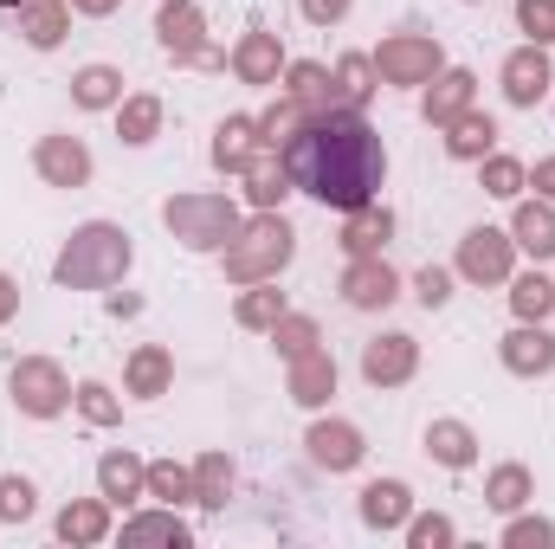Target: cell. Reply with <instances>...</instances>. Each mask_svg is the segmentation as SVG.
<instances>
[{
    "label": "cell",
    "instance_id": "cell-12",
    "mask_svg": "<svg viewBox=\"0 0 555 549\" xmlns=\"http://www.w3.org/2000/svg\"><path fill=\"white\" fill-rule=\"evenodd\" d=\"M504 369H511V375H550L555 369V336L543 323L511 330V336H504Z\"/></svg>",
    "mask_w": 555,
    "mask_h": 549
},
{
    "label": "cell",
    "instance_id": "cell-47",
    "mask_svg": "<svg viewBox=\"0 0 555 549\" xmlns=\"http://www.w3.org/2000/svg\"><path fill=\"white\" fill-rule=\"evenodd\" d=\"M343 13H349V0H304V20H317V26H330Z\"/></svg>",
    "mask_w": 555,
    "mask_h": 549
},
{
    "label": "cell",
    "instance_id": "cell-44",
    "mask_svg": "<svg viewBox=\"0 0 555 549\" xmlns=\"http://www.w3.org/2000/svg\"><path fill=\"white\" fill-rule=\"evenodd\" d=\"M78 408H85V420H98V426H111V420H117L111 388H98V382H85V388H78Z\"/></svg>",
    "mask_w": 555,
    "mask_h": 549
},
{
    "label": "cell",
    "instance_id": "cell-25",
    "mask_svg": "<svg viewBox=\"0 0 555 549\" xmlns=\"http://www.w3.org/2000/svg\"><path fill=\"white\" fill-rule=\"evenodd\" d=\"M426 452L439 459V465H472V452H478V439H472V426H459V420H433L426 426Z\"/></svg>",
    "mask_w": 555,
    "mask_h": 549
},
{
    "label": "cell",
    "instance_id": "cell-36",
    "mask_svg": "<svg viewBox=\"0 0 555 549\" xmlns=\"http://www.w3.org/2000/svg\"><path fill=\"white\" fill-rule=\"evenodd\" d=\"M369 78H375V59H362V52H349V59L336 65V85H343V98H349L356 111H362V104H369V91H375Z\"/></svg>",
    "mask_w": 555,
    "mask_h": 549
},
{
    "label": "cell",
    "instance_id": "cell-11",
    "mask_svg": "<svg viewBox=\"0 0 555 549\" xmlns=\"http://www.w3.org/2000/svg\"><path fill=\"white\" fill-rule=\"evenodd\" d=\"M33 162H39V175H46L52 188H85V181H91V149L78 137H46Z\"/></svg>",
    "mask_w": 555,
    "mask_h": 549
},
{
    "label": "cell",
    "instance_id": "cell-3",
    "mask_svg": "<svg viewBox=\"0 0 555 549\" xmlns=\"http://www.w3.org/2000/svg\"><path fill=\"white\" fill-rule=\"evenodd\" d=\"M162 220H168V233H175L181 246H194V253H220V246H233V233L246 227L227 194H175V201L162 207Z\"/></svg>",
    "mask_w": 555,
    "mask_h": 549
},
{
    "label": "cell",
    "instance_id": "cell-6",
    "mask_svg": "<svg viewBox=\"0 0 555 549\" xmlns=\"http://www.w3.org/2000/svg\"><path fill=\"white\" fill-rule=\"evenodd\" d=\"M375 72H382L388 85H433V72H439V46H433L426 33L382 39V52H375Z\"/></svg>",
    "mask_w": 555,
    "mask_h": 549
},
{
    "label": "cell",
    "instance_id": "cell-37",
    "mask_svg": "<svg viewBox=\"0 0 555 549\" xmlns=\"http://www.w3.org/2000/svg\"><path fill=\"white\" fill-rule=\"evenodd\" d=\"M485 498H491L498 511H517V505L530 498V472H524V465H498V472H491V491H485Z\"/></svg>",
    "mask_w": 555,
    "mask_h": 549
},
{
    "label": "cell",
    "instance_id": "cell-50",
    "mask_svg": "<svg viewBox=\"0 0 555 549\" xmlns=\"http://www.w3.org/2000/svg\"><path fill=\"white\" fill-rule=\"evenodd\" d=\"M72 7H78V13H111L117 0H72Z\"/></svg>",
    "mask_w": 555,
    "mask_h": 549
},
{
    "label": "cell",
    "instance_id": "cell-23",
    "mask_svg": "<svg viewBox=\"0 0 555 549\" xmlns=\"http://www.w3.org/2000/svg\"><path fill=\"white\" fill-rule=\"evenodd\" d=\"M246 194H253L259 207H278V201L291 194V175H284V155H278V149H259V155L246 162Z\"/></svg>",
    "mask_w": 555,
    "mask_h": 549
},
{
    "label": "cell",
    "instance_id": "cell-28",
    "mask_svg": "<svg viewBox=\"0 0 555 549\" xmlns=\"http://www.w3.org/2000/svg\"><path fill=\"white\" fill-rule=\"evenodd\" d=\"M72 98H78L85 111H111V104L124 98V78H117L111 65H85V72L72 78Z\"/></svg>",
    "mask_w": 555,
    "mask_h": 549
},
{
    "label": "cell",
    "instance_id": "cell-15",
    "mask_svg": "<svg viewBox=\"0 0 555 549\" xmlns=\"http://www.w3.org/2000/svg\"><path fill=\"white\" fill-rule=\"evenodd\" d=\"M336 395V362L323 356V349H304L297 362H291V401H304V408H323Z\"/></svg>",
    "mask_w": 555,
    "mask_h": 549
},
{
    "label": "cell",
    "instance_id": "cell-34",
    "mask_svg": "<svg viewBox=\"0 0 555 549\" xmlns=\"http://www.w3.org/2000/svg\"><path fill=\"white\" fill-rule=\"evenodd\" d=\"M117 130H124V142H155V130H162V104H155V98H124Z\"/></svg>",
    "mask_w": 555,
    "mask_h": 549
},
{
    "label": "cell",
    "instance_id": "cell-10",
    "mask_svg": "<svg viewBox=\"0 0 555 549\" xmlns=\"http://www.w3.org/2000/svg\"><path fill=\"white\" fill-rule=\"evenodd\" d=\"M414 362H420L414 336H375V343L362 349V375H369L375 388H401V382L414 375Z\"/></svg>",
    "mask_w": 555,
    "mask_h": 549
},
{
    "label": "cell",
    "instance_id": "cell-16",
    "mask_svg": "<svg viewBox=\"0 0 555 549\" xmlns=\"http://www.w3.org/2000/svg\"><path fill=\"white\" fill-rule=\"evenodd\" d=\"M278 65H284V52H278V33L253 26V33L240 39V52H233V72H240L246 85H278Z\"/></svg>",
    "mask_w": 555,
    "mask_h": 549
},
{
    "label": "cell",
    "instance_id": "cell-21",
    "mask_svg": "<svg viewBox=\"0 0 555 549\" xmlns=\"http://www.w3.org/2000/svg\"><path fill=\"white\" fill-rule=\"evenodd\" d=\"M511 240H517L530 259H555V207L524 201V207H517V220H511Z\"/></svg>",
    "mask_w": 555,
    "mask_h": 549
},
{
    "label": "cell",
    "instance_id": "cell-5",
    "mask_svg": "<svg viewBox=\"0 0 555 549\" xmlns=\"http://www.w3.org/2000/svg\"><path fill=\"white\" fill-rule=\"evenodd\" d=\"M13 401H20V413H33V420H52V413H65V401H72V382H65L59 362L26 356L13 369Z\"/></svg>",
    "mask_w": 555,
    "mask_h": 549
},
{
    "label": "cell",
    "instance_id": "cell-9",
    "mask_svg": "<svg viewBox=\"0 0 555 549\" xmlns=\"http://www.w3.org/2000/svg\"><path fill=\"white\" fill-rule=\"evenodd\" d=\"M343 297H349L356 310H388V304L401 297V278L388 272V259L375 253V259H356V266L343 272Z\"/></svg>",
    "mask_w": 555,
    "mask_h": 549
},
{
    "label": "cell",
    "instance_id": "cell-17",
    "mask_svg": "<svg viewBox=\"0 0 555 549\" xmlns=\"http://www.w3.org/2000/svg\"><path fill=\"white\" fill-rule=\"evenodd\" d=\"M388 233H395V214L388 207H356L349 214V227H343V246H349V259H375L382 246H388Z\"/></svg>",
    "mask_w": 555,
    "mask_h": 549
},
{
    "label": "cell",
    "instance_id": "cell-26",
    "mask_svg": "<svg viewBox=\"0 0 555 549\" xmlns=\"http://www.w3.org/2000/svg\"><path fill=\"white\" fill-rule=\"evenodd\" d=\"M168 382H175V362H168V349H137L130 356V395H142V401H155V395H168Z\"/></svg>",
    "mask_w": 555,
    "mask_h": 549
},
{
    "label": "cell",
    "instance_id": "cell-38",
    "mask_svg": "<svg viewBox=\"0 0 555 549\" xmlns=\"http://www.w3.org/2000/svg\"><path fill=\"white\" fill-rule=\"evenodd\" d=\"M272 343L284 349V356H291V362H297L304 349H317V323H310V317H291V310H284V317H278V330H272Z\"/></svg>",
    "mask_w": 555,
    "mask_h": 549
},
{
    "label": "cell",
    "instance_id": "cell-43",
    "mask_svg": "<svg viewBox=\"0 0 555 549\" xmlns=\"http://www.w3.org/2000/svg\"><path fill=\"white\" fill-rule=\"evenodd\" d=\"M504 544H511V549H543V544H555V524L524 518V524H511V531H504Z\"/></svg>",
    "mask_w": 555,
    "mask_h": 549
},
{
    "label": "cell",
    "instance_id": "cell-31",
    "mask_svg": "<svg viewBox=\"0 0 555 549\" xmlns=\"http://www.w3.org/2000/svg\"><path fill=\"white\" fill-rule=\"evenodd\" d=\"M111 531V511L98 505V498H85V505H65V518H59V537L65 544H98Z\"/></svg>",
    "mask_w": 555,
    "mask_h": 549
},
{
    "label": "cell",
    "instance_id": "cell-35",
    "mask_svg": "<svg viewBox=\"0 0 555 549\" xmlns=\"http://www.w3.org/2000/svg\"><path fill=\"white\" fill-rule=\"evenodd\" d=\"M304 124H310V111H304V104H297V98H284V104H272V111H266V117H259V137L272 142V149H284V142L297 137V130H304Z\"/></svg>",
    "mask_w": 555,
    "mask_h": 549
},
{
    "label": "cell",
    "instance_id": "cell-32",
    "mask_svg": "<svg viewBox=\"0 0 555 549\" xmlns=\"http://www.w3.org/2000/svg\"><path fill=\"white\" fill-rule=\"evenodd\" d=\"M227 491H233V465H227V452H207L201 465H194V505H227Z\"/></svg>",
    "mask_w": 555,
    "mask_h": 549
},
{
    "label": "cell",
    "instance_id": "cell-24",
    "mask_svg": "<svg viewBox=\"0 0 555 549\" xmlns=\"http://www.w3.org/2000/svg\"><path fill=\"white\" fill-rule=\"evenodd\" d=\"M472 85H478L472 72H446V78L426 91V124H439V130H446L459 111H472Z\"/></svg>",
    "mask_w": 555,
    "mask_h": 549
},
{
    "label": "cell",
    "instance_id": "cell-30",
    "mask_svg": "<svg viewBox=\"0 0 555 549\" xmlns=\"http://www.w3.org/2000/svg\"><path fill=\"white\" fill-rule=\"evenodd\" d=\"M142 544H188V524L181 518H168V511H149V518H130L124 524V549H142Z\"/></svg>",
    "mask_w": 555,
    "mask_h": 549
},
{
    "label": "cell",
    "instance_id": "cell-27",
    "mask_svg": "<svg viewBox=\"0 0 555 549\" xmlns=\"http://www.w3.org/2000/svg\"><path fill=\"white\" fill-rule=\"evenodd\" d=\"M452 137H446V149L459 155V162H485V149L498 142V130H491V117H478V111H459L452 124H446Z\"/></svg>",
    "mask_w": 555,
    "mask_h": 549
},
{
    "label": "cell",
    "instance_id": "cell-29",
    "mask_svg": "<svg viewBox=\"0 0 555 549\" xmlns=\"http://www.w3.org/2000/svg\"><path fill=\"white\" fill-rule=\"evenodd\" d=\"M246 330H278V317H284V291H278L272 278H259L246 297H240V310H233Z\"/></svg>",
    "mask_w": 555,
    "mask_h": 549
},
{
    "label": "cell",
    "instance_id": "cell-49",
    "mask_svg": "<svg viewBox=\"0 0 555 549\" xmlns=\"http://www.w3.org/2000/svg\"><path fill=\"white\" fill-rule=\"evenodd\" d=\"M13 310H20V291H13V278L0 272V323H7V317H13Z\"/></svg>",
    "mask_w": 555,
    "mask_h": 549
},
{
    "label": "cell",
    "instance_id": "cell-8",
    "mask_svg": "<svg viewBox=\"0 0 555 549\" xmlns=\"http://www.w3.org/2000/svg\"><path fill=\"white\" fill-rule=\"evenodd\" d=\"M155 33H162V46H168L181 65H220V52L201 39V13H194V0H168V7L155 13Z\"/></svg>",
    "mask_w": 555,
    "mask_h": 549
},
{
    "label": "cell",
    "instance_id": "cell-40",
    "mask_svg": "<svg viewBox=\"0 0 555 549\" xmlns=\"http://www.w3.org/2000/svg\"><path fill=\"white\" fill-rule=\"evenodd\" d=\"M149 498H194V472H181L175 459L149 465Z\"/></svg>",
    "mask_w": 555,
    "mask_h": 549
},
{
    "label": "cell",
    "instance_id": "cell-39",
    "mask_svg": "<svg viewBox=\"0 0 555 549\" xmlns=\"http://www.w3.org/2000/svg\"><path fill=\"white\" fill-rule=\"evenodd\" d=\"M524 181H530V175H524V162H511V155H491V162H485V194L511 201V194H517Z\"/></svg>",
    "mask_w": 555,
    "mask_h": 549
},
{
    "label": "cell",
    "instance_id": "cell-33",
    "mask_svg": "<svg viewBox=\"0 0 555 549\" xmlns=\"http://www.w3.org/2000/svg\"><path fill=\"white\" fill-rule=\"evenodd\" d=\"M511 304H517V317H524V323H543V317H550V304H555V284L543 272L517 278V284H511Z\"/></svg>",
    "mask_w": 555,
    "mask_h": 549
},
{
    "label": "cell",
    "instance_id": "cell-42",
    "mask_svg": "<svg viewBox=\"0 0 555 549\" xmlns=\"http://www.w3.org/2000/svg\"><path fill=\"white\" fill-rule=\"evenodd\" d=\"M0 518H33V485L26 478H0Z\"/></svg>",
    "mask_w": 555,
    "mask_h": 549
},
{
    "label": "cell",
    "instance_id": "cell-4",
    "mask_svg": "<svg viewBox=\"0 0 555 549\" xmlns=\"http://www.w3.org/2000/svg\"><path fill=\"white\" fill-rule=\"evenodd\" d=\"M291 240H297V233L278 220L272 207H266L253 227H240V233H233V246H227V278H233V284L278 278V272H284V259H291Z\"/></svg>",
    "mask_w": 555,
    "mask_h": 549
},
{
    "label": "cell",
    "instance_id": "cell-14",
    "mask_svg": "<svg viewBox=\"0 0 555 549\" xmlns=\"http://www.w3.org/2000/svg\"><path fill=\"white\" fill-rule=\"evenodd\" d=\"M304 446H310V459H317V465H330V472H349V465L362 459V433H356L349 420H317Z\"/></svg>",
    "mask_w": 555,
    "mask_h": 549
},
{
    "label": "cell",
    "instance_id": "cell-19",
    "mask_svg": "<svg viewBox=\"0 0 555 549\" xmlns=\"http://www.w3.org/2000/svg\"><path fill=\"white\" fill-rule=\"evenodd\" d=\"M7 13H20V33L46 52V46H59L65 39V0H0Z\"/></svg>",
    "mask_w": 555,
    "mask_h": 549
},
{
    "label": "cell",
    "instance_id": "cell-7",
    "mask_svg": "<svg viewBox=\"0 0 555 549\" xmlns=\"http://www.w3.org/2000/svg\"><path fill=\"white\" fill-rule=\"evenodd\" d=\"M511 253H517L511 233H498V227H472V233L459 240V272L472 278V284H504V278H511Z\"/></svg>",
    "mask_w": 555,
    "mask_h": 549
},
{
    "label": "cell",
    "instance_id": "cell-18",
    "mask_svg": "<svg viewBox=\"0 0 555 549\" xmlns=\"http://www.w3.org/2000/svg\"><path fill=\"white\" fill-rule=\"evenodd\" d=\"M98 485H104L111 505H130V498L149 491V465H142L137 452H104L98 459Z\"/></svg>",
    "mask_w": 555,
    "mask_h": 549
},
{
    "label": "cell",
    "instance_id": "cell-41",
    "mask_svg": "<svg viewBox=\"0 0 555 549\" xmlns=\"http://www.w3.org/2000/svg\"><path fill=\"white\" fill-rule=\"evenodd\" d=\"M517 20H524L530 46H555V0H517Z\"/></svg>",
    "mask_w": 555,
    "mask_h": 549
},
{
    "label": "cell",
    "instance_id": "cell-13",
    "mask_svg": "<svg viewBox=\"0 0 555 549\" xmlns=\"http://www.w3.org/2000/svg\"><path fill=\"white\" fill-rule=\"evenodd\" d=\"M543 91H550V52H543V46L511 52V59H504V98H511V104H537Z\"/></svg>",
    "mask_w": 555,
    "mask_h": 549
},
{
    "label": "cell",
    "instance_id": "cell-1",
    "mask_svg": "<svg viewBox=\"0 0 555 549\" xmlns=\"http://www.w3.org/2000/svg\"><path fill=\"white\" fill-rule=\"evenodd\" d=\"M278 155H284L291 188H304V194H317L323 207H343V214L369 207L382 194V175H388L382 137L362 124V111H330V117L304 124Z\"/></svg>",
    "mask_w": 555,
    "mask_h": 549
},
{
    "label": "cell",
    "instance_id": "cell-20",
    "mask_svg": "<svg viewBox=\"0 0 555 549\" xmlns=\"http://www.w3.org/2000/svg\"><path fill=\"white\" fill-rule=\"evenodd\" d=\"M259 149H272V142L259 137V124H253V117H227V124H220V137H214V162H220V168H233V175H246V162H253Z\"/></svg>",
    "mask_w": 555,
    "mask_h": 549
},
{
    "label": "cell",
    "instance_id": "cell-45",
    "mask_svg": "<svg viewBox=\"0 0 555 549\" xmlns=\"http://www.w3.org/2000/svg\"><path fill=\"white\" fill-rule=\"evenodd\" d=\"M414 291H420V304H426V310H439V304L452 297V272H439V266H426V272L414 278Z\"/></svg>",
    "mask_w": 555,
    "mask_h": 549
},
{
    "label": "cell",
    "instance_id": "cell-22",
    "mask_svg": "<svg viewBox=\"0 0 555 549\" xmlns=\"http://www.w3.org/2000/svg\"><path fill=\"white\" fill-rule=\"evenodd\" d=\"M408 511H414V498H408V485H395V478H382V485L362 491V524H369V531H395V524H408Z\"/></svg>",
    "mask_w": 555,
    "mask_h": 549
},
{
    "label": "cell",
    "instance_id": "cell-46",
    "mask_svg": "<svg viewBox=\"0 0 555 549\" xmlns=\"http://www.w3.org/2000/svg\"><path fill=\"white\" fill-rule=\"evenodd\" d=\"M408 544H414V549L452 544V524H446V518H414V524H408Z\"/></svg>",
    "mask_w": 555,
    "mask_h": 549
},
{
    "label": "cell",
    "instance_id": "cell-2",
    "mask_svg": "<svg viewBox=\"0 0 555 549\" xmlns=\"http://www.w3.org/2000/svg\"><path fill=\"white\" fill-rule=\"evenodd\" d=\"M124 272H130V233L111 227V220L78 227L72 246H65L59 266H52V278H59L65 291H104V284H117Z\"/></svg>",
    "mask_w": 555,
    "mask_h": 549
},
{
    "label": "cell",
    "instance_id": "cell-48",
    "mask_svg": "<svg viewBox=\"0 0 555 549\" xmlns=\"http://www.w3.org/2000/svg\"><path fill=\"white\" fill-rule=\"evenodd\" d=\"M537 194L555 201V155H550V162H537Z\"/></svg>",
    "mask_w": 555,
    "mask_h": 549
}]
</instances>
